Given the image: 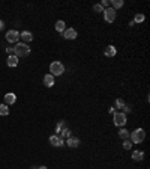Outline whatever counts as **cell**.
<instances>
[{"label":"cell","instance_id":"obj_5","mask_svg":"<svg viewBox=\"0 0 150 169\" xmlns=\"http://www.w3.org/2000/svg\"><path fill=\"white\" fill-rule=\"evenodd\" d=\"M116 17H117V11H114L111 6L104 9V20H105V23H108V24L114 23L116 21Z\"/></svg>","mask_w":150,"mask_h":169},{"label":"cell","instance_id":"obj_15","mask_svg":"<svg viewBox=\"0 0 150 169\" xmlns=\"http://www.w3.org/2000/svg\"><path fill=\"white\" fill-rule=\"evenodd\" d=\"M6 64H8V67L11 68H15L18 65V58L15 54H12V56H8V60H6Z\"/></svg>","mask_w":150,"mask_h":169},{"label":"cell","instance_id":"obj_28","mask_svg":"<svg viewBox=\"0 0 150 169\" xmlns=\"http://www.w3.org/2000/svg\"><path fill=\"white\" fill-rule=\"evenodd\" d=\"M122 110H123V113L126 115V113H129V112H131V107H129V106H126V104H125V107H123Z\"/></svg>","mask_w":150,"mask_h":169},{"label":"cell","instance_id":"obj_20","mask_svg":"<svg viewBox=\"0 0 150 169\" xmlns=\"http://www.w3.org/2000/svg\"><path fill=\"white\" fill-rule=\"evenodd\" d=\"M68 127V124H66V121H59V124L57 125H56V133H60V131H62V130H63V128H66Z\"/></svg>","mask_w":150,"mask_h":169},{"label":"cell","instance_id":"obj_1","mask_svg":"<svg viewBox=\"0 0 150 169\" xmlns=\"http://www.w3.org/2000/svg\"><path fill=\"white\" fill-rule=\"evenodd\" d=\"M14 54L17 56L18 59H20V58H27V56L30 54V47H29V44H26V42H17V45L14 47Z\"/></svg>","mask_w":150,"mask_h":169},{"label":"cell","instance_id":"obj_21","mask_svg":"<svg viewBox=\"0 0 150 169\" xmlns=\"http://www.w3.org/2000/svg\"><path fill=\"white\" fill-rule=\"evenodd\" d=\"M0 115H2V116H8L9 115V106H6V104H0Z\"/></svg>","mask_w":150,"mask_h":169},{"label":"cell","instance_id":"obj_23","mask_svg":"<svg viewBox=\"0 0 150 169\" xmlns=\"http://www.w3.org/2000/svg\"><path fill=\"white\" fill-rule=\"evenodd\" d=\"M119 136H120L123 141H125V139H129V131H128L126 128H122V130L119 131Z\"/></svg>","mask_w":150,"mask_h":169},{"label":"cell","instance_id":"obj_3","mask_svg":"<svg viewBox=\"0 0 150 169\" xmlns=\"http://www.w3.org/2000/svg\"><path fill=\"white\" fill-rule=\"evenodd\" d=\"M65 73V65L62 64V62H59V60H54V62H51L50 65V74L51 76H62Z\"/></svg>","mask_w":150,"mask_h":169},{"label":"cell","instance_id":"obj_29","mask_svg":"<svg viewBox=\"0 0 150 169\" xmlns=\"http://www.w3.org/2000/svg\"><path fill=\"white\" fill-rule=\"evenodd\" d=\"M108 112H110V113H114V112H116V107H110Z\"/></svg>","mask_w":150,"mask_h":169},{"label":"cell","instance_id":"obj_24","mask_svg":"<svg viewBox=\"0 0 150 169\" xmlns=\"http://www.w3.org/2000/svg\"><path fill=\"white\" fill-rule=\"evenodd\" d=\"M123 150H131V148H132V142H131V141H129V139H125V141H123Z\"/></svg>","mask_w":150,"mask_h":169},{"label":"cell","instance_id":"obj_14","mask_svg":"<svg viewBox=\"0 0 150 169\" xmlns=\"http://www.w3.org/2000/svg\"><path fill=\"white\" fill-rule=\"evenodd\" d=\"M44 84H45L47 88L54 86V76H51V74H45V76H44Z\"/></svg>","mask_w":150,"mask_h":169},{"label":"cell","instance_id":"obj_16","mask_svg":"<svg viewBox=\"0 0 150 169\" xmlns=\"http://www.w3.org/2000/svg\"><path fill=\"white\" fill-rule=\"evenodd\" d=\"M144 159V151H140V150H135L132 152V160L134 161H141Z\"/></svg>","mask_w":150,"mask_h":169},{"label":"cell","instance_id":"obj_27","mask_svg":"<svg viewBox=\"0 0 150 169\" xmlns=\"http://www.w3.org/2000/svg\"><path fill=\"white\" fill-rule=\"evenodd\" d=\"M6 53H8V56H12L14 54V47H8L6 49Z\"/></svg>","mask_w":150,"mask_h":169},{"label":"cell","instance_id":"obj_9","mask_svg":"<svg viewBox=\"0 0 150 169\" xmlns=\"http://www.w3.org/2000/svg\"><path fill=\"white\" fill-rule=\"evenodd\" d=\"M20 38H21V42H30L33 41V33L32 32H29V30H24V32H21L20 33Z\"/></svg>","mask_w":150,"mask_h":169},{"label":"cell","instance_id":"obj_11","mask_svg":"<svg viewBox=\"0 0 150 169\" xmlns=\"http://www.w3.org/2000/svg\"><path fill=\"white\" fill-rule=\"evenodd\" d=\"M66 145L69 146V148H77V146L80 145V139L75 137V136H71V137H68L66 139Z\"/></svg>","mask_w":150,"mask_h":169},{"label":"cell","instance_id":"obj_6","mask_svg":"<svg viewBox=\"0 0 150 169\" xmlns=\"http://www.w3.org/2000/svg\"><path fill=\"white\" fill-rule=\"evenodd\" d=\"M6 41L8 42H18L20 41V32L12 29V30H8L6 32Z\"/></svg>","mask_w":150,"mask_h":169},{"label":"cell","instance_id":"obj_30","mask_svg":"<svg viewBox=\"0 0 150 169\" xmlns=\"http://www.w3.org/2000/svg\"><path fill=\"white\" fill-rule=\"evenodd\" d=\"M3 26H5V23H3V20H0V30L3 29Z\"/></svg>","mask_w":150,"mask_h":169},{"label":"cell","instance_id":"obj_26","mask_svg":"<svg viewBox=\"0 0 150 169\" xmlns=\"http://www.w3.org/2000/svg\"><path fill=\"white\" fill-rule=\"evenodd\" d=\"M99 5H101V6H102V8H104V9L110 8V0H102V2H101Z\"/></svg>","mask_w":150,"mask_h":169},{"label":"cell","instance_id":"obj_7","mask_svg":"<svg viewBox=\"0 0 150 169\" xmlns=\"http://www.w3.org/2000/svg\"><path fill=\"white\" fill-rule=\"evenodd\" d=\"M50 145H53V146H63L65 145V139H62V137H59L57 135H53L50 136Z\"/></svg>","mask_w":150,"mask_h":169},{"label":"cell","instance_id":"obj_10","mask_svg":"<svg viewBox=\"0 0 150 169\" xmlns=\"http://www.w3.org/2000/svg\"><path fill=\"white\" fill-rule=\"evenodd\" d=\"M15 101H17V95L14 92L5 94V104H6V106H11V104H14Z\"/></svg>","mask_w":150,"mask_h":169},{"label":"cell","instance_id":"obj_22","mask_svg":"<svg viewBox=\"0 0 150 169\" xmlns=\"http://www.w3.org/2000/svg\"><path fill=\"white\" fill-rule=\"evenodd\" d=\"M125 100H122V98H117L116 101H114V107H117V109H123L125 107Z\"/></svg>","mask_w":150,"mask_h":169},{"label":"cell","instance_id":"obj_4","mask_svg":"<svg viewBox=\"0 0 150 169\" xmlns=\"http://www.w3.org/2000/svg\"><path fill=\"white\" fill-rule=\"evenodd\" d=\"M113 122L116 127H125V124L128 122V116H126L123 112H114L113 113Z\"/></svg>","mask_w":150,"mask_h":169},{"label":"cell","instance_id":"obj_8","mask_svg":"<svg viewBox=\"0 0 150 169\" xmlns=\"http://www.w3.org/2000/svg\"><path fill=\"white\" fill-rule=\"evenodd\" d=\"M63 38L65 39H69V41H74L75 38H77V30L72 29V27H69V29H65V32H63Z\"/></svg>","mask_w":150,"mask_h":169},{"label":"cell","instance_id":"obj_2","mask_svg":"<svg viewBox=\"0 0 150 169\" xmlns=\"http://www.w3.org/2000/svg\"><path fill=\"white\" fill-rule=\"evenodd\" d=\"M146 139V130L144 128H135L132 133H129V141L132 144H141Z\"/></svg>","mask_w":150,"mask_h":169},{"label":"cell","instance_id":"obj_13","mask_svg":"<svg viewBox=\"0 0 150 169\" xmlns=\"http://www.w3.org/2000/svg\"><path fill=\"white\" fill-rule=\"evenodd\" d=\"M54 29H56L57 32H60V33H63V32H65V29H66V23H65L63 20H57V21H56V24H54Z\"/></svg>","mask_w":150,"mask_h":169},{"label":"cell","instance_id":"obj_18","mask_svg":"<svg viewBox=\"0 0 150 169\" xmlns=\"http://www.w3.org/2000/svg\"><path fill=\"white\" fill-rule=\"evenodd\" d=\"M110 5H111V8L114 9V11H117V9H120V8H123V0H111L110 2Z\"/></svg>","mask_w":150,"mask_h":169},{"label":"cell","instance_id":"obj_25","mask_svg":"<svg viewBox=\"0 0 150 169\" xmlns=\"http://www.w3.org/2000/svg\"><path fill=\"white\" fill-rule=\"evenodd\" d=\"M93 11L98 12V14H104V8L101 6L99 3H98V5H93Z\"/></svg>","mask_w":150,"mask_h":169},{"label":"cell","instance_id":"obj_31","mask_svg":"<svg viewBox=\"0 0 150 169\" xmlns=\"http://www.w3.org/2000/svg\"><path fill=\"white\" fill-rule=\"evenodd\" d=\"M38 169H48L47 166H38Z\"/></svg>","mask_w":150,"mask_h":169},{"label":"cell","instance_id":"obj_19","mask_svg":"<svg viewBox=\"0 0 150 169\" xmlns=\"http://www.w3.org/2000/svg\"><path fill=\"white\" fill-rule=\"evenodd\" d=\"M146 20V17H144V14H135L134 15V24H141L143 21Z\"/></svg>","mask_w":150,"mask_h":169},{"label":"cell","instance_id":"obj_17","mask_svg":"<svg viewBox=\"0 0 150 169\" xmlns=\"http://www.w3.org/2000/svg\"><path fill=\"white\" fill-rule=\"evenodd\" d=\"M59 137H62V139H68V137H71L72 136V131H71V128L69 127H66V128H63L60 133H59Z\"/></svg>","mask_w":150,"mask_h":169},{"label":"cell","instance_id":"obj_12","mask_svg":"<svg viewBox=\"0 0 150 169\" xmlns=\"http://www.w3.org/2000/svg\"><path fill=\"white\" fill-rule=\"evenodd\" d=\"M104 54L107 56V58H114L117 54V49L114 47V45H108L105 50H104Z\"/></svg>","mask_w":150,"mask_h":169}]
</instances>
